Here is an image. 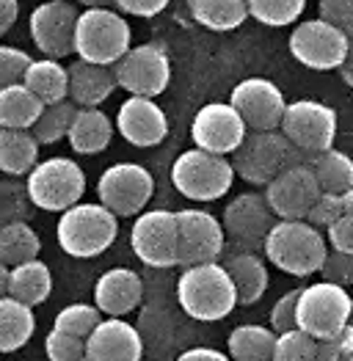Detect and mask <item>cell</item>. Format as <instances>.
<instances>
[{"mask_svg": "<svg viewBox=\"0 0 353 361\" xmlns=\"http://www.w3.org/2000/svg\"><path fill=\"white\" fill-rule=\"evenodd\" d=\"M176 301L193 320H224L237 306L235 284L221 262L191 265L176 279Z\"/></svg>", "mask_w": 353, "mask_h": 361, "instance_id": "6da1fadb", "label": "cell"}, {"mask_svg": "<svg viewBox=\"0 0 353 361\" xmlns=\"http://www.w3.org/2000/svg\"><path fill=\"white\" fill-rule=\"evenodd\" d=\"M263 251L279 271L304 279L321 273V265L328 254V243L321 235V229H315L306 221H276Z\"/></svg>", "mask_w": 353, "mask_h": 361, "instance_id": "7a4b0ae2", "label": "cell"}, {"mask_svg": "<svg viewBox=\"0 0 353 361\" xmlns=\"http://www.w3.org/2000/svg\"><path fill=\"white\" fill-rule=\"evenodd\" d=\"M133 47V30L116 8H83L75 28V53L80 61L114 66Z\"/></svg>", "mask_w": 353, "mask_h": 361, "instance_id": "3957f363", "label": "cell"}, {"mask_svg": "<svg viewBox=\"0 0 353 361\" xmlns=\"http://www.w3.org/2000/svg\"><path fill=\"white\" fill-rule=\"evenodd\" d=\"M56 238H59L61 251H66L69 257H78V259L100 257L119 238V218L100 202L97 204L80 202L61 212Z\"/></svg>", "mask_w": 353, "mask_h": 361, "instance_id": "277c9868", "label": "cell"}, {"mask_svg": "<svg viewBox=\"0 0 353 361\" xmlns=\"http://www.w3.org/2000/svg\"><path fill=\"white\" fill-rule=\"evenodd\" d=\"M235 182L232 160L205 149L182 152L172 166V185L191 202H215L229 193Z\"/></svg>", "mask_w": 353, "mask_h": 361, "instance_id": "5b68a950", "label": "cell"}, {"mask_svg": "<svg viewBox=\"0 0 353 361\" xmlns=\"http://www.w3.org/2000/svg\"><path fill=\"white\" fill-rule=\"evenodd\" d=\"M30 204L47 212H64L80 204L86 193V174L72 157L39 160L25 180Z\"/></svg>", "mask_w": 353, "mask_h": 361, "instance_id": "8992f818", "label": "cell"}, {"mask_svg": "<svg viewBox=\"0 0 353 361\" xmlns=\"http://www.w3.org/2000/svg\"><path fill=\"white\" fill-rule=\"evenodd\" d=\"M353 298L345 287L318 281L301 290L298 295V329L315 339H328L348 326Z\"/></svg>", "mask_w": 353, "mask_h": 361, "instance_id": "52a82bcc", "label": "cell"}, {"mask_svg": "<svg viewBox=\"0 0 353 361\" xmlns=\"http://www.w3.org/2000/svg\"><path fill=\"white\" fill-rule=\"evenodd\" d=\"M279 130L290 141V147L315 157L325 149H334L337 111L321 99H295V102H287Z\"/></svg>", "mask_w": 353, "mask_h": 361, "instance_id": "ba28073f", "label": "cell"}, {"mask_svg": "<svg viewBox=\"0 0 353 361\" xmlns=\"http://www.w3.org/2000/svg\"><path fill=\"white\" fill-rule=\"evenodd\" d=\"M152 193H155V177L138 163H114L100 174L97 182L100 204L108 207L116 218L141 215L147 210Z\"/></svg>", "mask_w": 353, "mask_h": 361, "instance_id": "9c48e42d", "label": "cell"}, {"mask_svg": "<svg viewBox=\"0 0 353 361\" xmlns=\"http://www.w3.org/2000/svg\"><path fill=\"white\" fill-rule=\"evenodd\" d=\"M290 141L279 130H249L232 154L235 177H243L251 185H268L282 169L290 166Z\"/></svg>", "mask_w": 353, "mask_h": 361, "instance_id": "30bf717a", "label": "cell"}, {"mask_svg": "<svg viewBox=\"0 0 353 361\" xmlns=\"http://www.w3.org/2000/svg\"><path fill=\"white\" fill-rule=\"evenodd\" d=\"M287 47L298 63L318 69V72H328V69H340L345 63L351 36H345L340 28H334L331 23L318 17V20L298 23L290 30Z\"/></svg>", "mask_w": 353, "mask_h": 361, "instance_id": "8fae6325", "label": "cell"}, {"mask_svg": "<svg viewBox=\"0 0 353 361\" xmlns=\"http://www.w3.org/2000/svg\"><path fill=\"white\" fill-rule=\"evenodd\" d=\"M130 245L136 257L149 268H174L179 265V229L176 212L144 210L136 215Z\"/></svg>", "mask_w": 353, "mask_h": 361, "instance_id": "7c38bea8", "label": "cell"}, {"mask_svg": "<svg viewBox=\"0 0 353 361\" xmlns=\"http://www.w3.org/2000/svg\"><path fill=\"white\" fill-rule=\"evenodd\" d=\"M321 199V185L309 163H290L265 185V202L279 221H306Z\"/></svg>", "mask_w": 353, "mask_h": 361, "instance_id": "4fadbf2b", "label": "cell"}, {"mask_svg": "<svg viewBox=\"0 0 353 361\" xmlns=\"http://www.w3.org/2000/svg\"><path fill=\"white\" fill-rule=\"evenodd\" d=\"M114 75H116V86H121L130 97L155 99L157 94L169 89L172 61L160 44L147 42V44L130 47V53L119 63H114Z\"/></svg>", "mask_w": 353, "mask_h": 361, "instance_id": "5bb4252c", "label": "cell"}, {"mask_svg": "<svg viewBox=\"0 0 353 361\" xmlns=\"http://www.w3.org/2000/svg\"><path fill=\"white\" fill-rule=\"evenodd\" d=\"M80 8L69 0H44L30 11V39L44 59H66L75 53V28Z\"/></svg>", "mask_w": 353, "mask_h": 361, "instance_id": "9a60e30c", "label": "cell"}, {"mask_svg": "<svg viewBox=\"0 0 353 361\" xmlns=\"http://www.w3.org/2000/svg\"><path fill=\"white\" fill-rule=\"evenodd\" d=\"M176 229H179V265H205L215 262L227 245L224 224L207 210L191 207L176 212Z\"/></svg>", "mask_w": 353, "mask_h": 361, "instance_id": "2e32d148", "label": "cell"}, {"mask_svg": "<svg viewBox=\"0 0 353 361\" xmlns=\"http://www.w3.org/2000/svg\"><path fill=\"white\" fill-rule=\"evenodd\" d=\"M249 135V127L243 116L229 102H207L191 121V141L196 149L213 152V154H235V149Z\"/></svg>", "mask_w": 353, "mask_h": 361, "instance_id": "e0dca14e", "label": "cell"}, {"mask_svg": "<svg viewBox=\"0 0 353 361\" xmlns=\"http://www.w3.org/2000/svg\"><path fill=\"white\" fill-rule=\"evenodd\" d=\"M276 215L268 207L265 196L260 193H240L224 207V232L232 238L240 251H260L265 248V240L270 229L276 226Z\"/></svg>", "mask_w": 353, "mask_h": 361, "instance_id": "ac0fdd59", "label": "cell"}, {"mask_svg": "<svg viewBox=\"0 0 353 361\" xmlns=\"http://www.w3.org/2000/svg\"><path fill=\"white\" fill-rule=\"evenodd\" d=\"M229 105L243 116L249 130H279L287 111L282 89L268 78L240 80L229 94Z\"/></svg>", "mask_w": 353, "mask_h": 361, "instance_id": "d6986e66", "label": "cell"}, {"mask_svg": "<svg viewBox=\"0 0 353 361\" xmlns=\"http://www.w3.org/2000/svg\"><path fill=\"white\" fill-rule=\"evenodd\" d=\"M119 135L133 147H157L169 135L163 108L149 97H127L116 114Z\"/></svg>", "mask_w": 353, "mask_h": 361, "instance_id": "ffe728a7", "label": "cell"}, {"mask_svg": "<svg viewBox=\"0 0 353 361\" xmlns=\"http://www.w3.org/2000/svg\"><path fill=\"white\" fill-rule=\"evenodd\" d=\"M141 336L121 317H102L86 339V361H141Z\"/></svg>", "mask_w": 353, "mask_h": 361, "instance_id": "44dd1931", "label": "cell"}, {"mask_svg": "<svg viewBox=\"0 0 353 361\" xmlns=\"http://www.w3.org/2000/svg\"><path fill=\"white\" fill-rule=\"evenodd\" d=\"M141 298H144L141 276L130 268H111L97 279L94 306L108 317H121L133 312L141 303Z\"/></svg>", "mask_w": 353, "mask_h": 361, "instance_id": "7402d4cb", "label": "cell"}, {"mask_svg": "<svg viewBox=\"0 0 353 361\" xmlns=\"http://www.w3.org/2000/svg\"><path fill=\"white\" fill-rule=\"evenodd\" d=\"M116 89L114 66H100L88 61L69 63V99L78 108H100Z\"/></svg>", "mask_w": 353, "mask_h": 361, "instance_id": "603a6c76", "label": "cell"}, {"mask_svg": "<svg viewBox=\"0 0 353 361\" xmlns=\"http://www.w3.org/2000/svg\"><path fill=\"white\" fill-rule=\"evenodd\" d=\"M114 130H116V124L100 108H80L72 121L66 141H69L72 152H78V154H100L111 147Z\"/></svg>", "mask_w": 353, "mask_h": 361, "instance_id": "cb8c5ba5", "label": "cell"}, {"mask_svg": "<svg viewBox=\"0 0 353 361\" xmlns=\"http://www.w3.org/2000/svg\"><path fill=\"white\" fill-rule=\"evenodd\" d=\"M224 268L229 273L232 284H235L237 303L251 306L265 295L268 290V268H265L263 257H257L254 251H237L229 254Z\"/></svg>", "mask_w": 353, "mask_h": 361, "instance_id": "d4e9b609", "label": "cell"}, {"mask_svg": "<svg viewBox=\"0 0 353 361\" xmlns=\"http://www.w3.org/2000/svg\"><path fill=\"white\" fill-rule=\"evenodd\" d=\"M39 163V141L30 130L0 127V171L8 177H28Z\"/></svg>", "mask_w": 353, "mask_h": 361, "instance_id": "484cf974", "label": "cell"}, {"mask_svg": "<svg viewBox=\"0 0 353 361\" xmlns=\"http://www.w3.org/2000/svg\"><path fill=\"white\" fill-rule=\"evenodd\" d=\"M53 293V273L42 259H30L8 271V295L25 306H39Z\"/></svg>", "mask_w": 353, "mask_h": 361, "instance_id": "4316f807", "label": "cell"}, {"mask_svg": "<svg viewBox=\"0 0 353 361\" xmlns=\"http://www.w3.org/2000/svg\"><path fill=\"white\" fill-rule=\"evenodd\" d=\"M44 105L69 99V69L56 59H33L23 80Z\"/></svg>", "mask_w": 353, "mask_h": 361, "instance_id": "83f0119b", "label": "cell"}, {"mask_svg": "<svg viewBox=\"0 0 353 361\" xmlns=\"http://www.w3.org/2000/svg\"><path fill=\"white\" fill-rule=\"evenodd\" d=\"M42 114H44V102L25 83L0 89V127L30 130Z\"/></svg>", "mask_w": 353, "mask_h": 361, "instance_id": "f1b7e54d", "label": "cell"}, {"mask_svg": "<svg viewBox=\"0 0 353 361\" xmlns=\"http://www.w3.org/2000/svg\"><path fill=\"white\" fill-rule=\"evenodd\" d=\"M33 331H36L33 309L11 295L0 298V353L20 350L23 345H28Z\"/></svg>", "mask_w": 353, "mask_h": 361, "instance_id": "f546056e", "label": "cell"}, {"mask_svg": "<svg viewBox=\"0 0 353 361\" xmlns=\"http://www.w3.org/2000/svg\"><path fill=\"white\" fill-rule=\"evenodd\" d=\"M188 8L202 28L215 33L235 30L249 20L246 0H188Z\"/></svg>", "mask_w": 353, "mask_h": 361, "instance_id": "4dcf8cb0", "label": "cell"}, {"mask_svg": "<svg viewBox=\"0 0 353 361\" xmlns=\"http://www.w3.org/2000/svg\"><path fill=\"white\" fill-rule=\"evenodd\" d=\"M42 240L28 226V221L0 224V262L6 268H17L23 262L39 259Z\"/></svg>", "mask_w": 353, "mask_h": 361, "instance_id": "1f68e13d", "label": "cell"}, {"mask_svg": "<svg viewBox=\"0 0 353 361\" xmlns=\"http://www.w3.org/2000/svg\"><path fill=\"white\" fill-rule=\"evenodd\" d=\"M312 171L318 177L321 193L342 196L353 188V157L340 149H325L312 157Z\"/></svg>", "mask_w": 353, "mask_h": 361, "instance_id": "d6a6232c", "label": "cell"}, {"mask_svg": "<svg viewBox=\"0 0 353 361\" xmlns=\"http://www.w3.org/2000/svg\"><path fill=\"white\" fill-rule=\"evenodd\" d=\"M279 334L265 326H237L229 334V359L232 361H273Z\"/></svg>", "mask_w": 353, "mask_h": 361, "instance_id": "836d02e7", "label": "cell"}, {"mask_svg": "<svg viewBox=\"0 0 353 361\" xmlns=\"http://www.w3.org/2000/svg\"><path fill=\"white\" fill-rule=\"evenodd\" d=\"M78 111L80 108L72 99H64V102H56V105H44V114L30 127L33 138L39 141V147L42 144H59L61 138H66Z\"/></svg>", "mask_w": 353, "mask_h": 361, "instance_id": "e575fe53", "label": "cell"}, {"mask_svg": "<svg viewBox=\"0 0 353 361\" xmlns=\"http://www.w3.org/2000/svg\"><path fill=\"white\" fill-rule=\"evenodd\" d=\"M249 17L268 28H287L304 14L306 0H246Z\"/></svg>", "mask_w": 353, "mask_h": 361, "instance_id": "d590c367", "label": "cell"}, {"mask_svg": "<svg viewBox=\"0 0 353 361\" xmlns=\"http://www.w3.org/2000/svg\"><path fill=\"white\" fill-rule=\"evenodd\" d=\"M102 323V312L97 306H88V303H72L66 309H61L56 314V326L64 334H72V336H80L88 339V334L94 331L97 326Z\"/></svg>", "mask_w": 353, "mask_h": 361, "instance_id": "8d00e7d4", "label": "cell"}, {"mask_svg": "<svg viewBox=\"0 0 353 361\" xmlns=\"http://www.w3.org/2000/svg\"><path fill=\"white\" fill-rule=\"evenodd\" d=\"M273 361H318V339L301 329L276 336Z\"/></svg>", "mask_w": 353, "mask_h": 361, "instance_id": "74e56055", "label": "cell"}, {"mask_svg": "<svg viewBox=\"0 0 353 361\" xmlns=\"http://www.w3.org/2000/svg\"><path fill=\"white\" fill-rule=\"evenodd\" d=\"M33 210L28 188L17 180H0V224L25 221Z\"/></svg>", "mask_w": 353, "mask_h": 361, "instance_id": "f35d334b", "label": "cell"}, {"mask_svg": "<svg viewBox=\"0 0 353 361\" xmlns=\"http://www.w3.org/2000/svg\"><path fill=\"white\" fill-rule=\"evenodd\" d=\"M44 353L50 361H86V339L53 329L44 336Z\"/></svg>", "mask_w": 353, "mask_h": 361, "instance_id": "ab89813d", "label": "cell"}, {"mask_svg": "<svg viewBox=\"0 0 353 361\" xmlns=\"http://www.w3.org/2000/svg\"><path fill=\"white\" fill-rule=\"evenodd\" d=\"M30 61L33 59H30L25 50L11 47V44H0V89L23 83Z\"/></svg>", "mask_w": 353, "mask_h": 361, "instance_id": "60d3db41", "label": "cell"}, {"mask_svg": "<svg viewBox=\"0 0 353 361\" xmlns=\"http://www.w3.org/2000/svg\"><path fill=\"white\" fill-rule=\"evenodd\" d=\"M298 295H301V290H290V293H285L279 301L273 303V309H270V329L276 334L298 329Z\"/></svg>", "mask_w": 353, "mask_h": 361, "instance_id": "b9f144b4", "label": "cell"}, {"mask_svg": "<svg viewBox=\"0 0 353 361\" xmlns=\"http://www.w3.org/2000/svg\"><path fill=\"white\" fill-rule=\"evenodd\" d=\"M321 276H323V281L340 284V287L353 284V254H342V251L328 248L323 265H321Z\"/></svg>", "mask_w": 353, "mask_h": 361, "instance_id": "7bdbcfd3", "label": "cell"}, {"mask_svg": "<svg viewBox=\"0 0 353 361\" xmlns=\"http://www.w3.org/2000/svg\"><path fill=\"white\" fill-rule=\"evenodd\" d=\"M321 20L353 39V0H321Z\"/></svg>", "mask_w": 353, "mask_h": 361, "instance_id": "ee69618b", "label": "cell"}, {"mask_svg": "<svg viewBox=\"0 0 353 361\" xmlns=\"http://www.w3.org/2000/svg\"><path fill=\"white\" fill-rule=\"evenodd\" d=\"M337 218H342V199L334 193H321V199L306 215V224H312L315 229H328Z\"/></svg>", "mask_w": 353, "mask_h": 361, "instance_id": "f6af8a7d", "label": "cell"}, {"mask_svg": "<svg viewBox=\"0 0 353 361\" xmlns=\"http://www.w3.org/2000/svg\"><path fill=\"white\" fill-rule=\"evenodd\" d=\"M348 350H353V329L345 326L340 334L318 339V361H340Z\"/></svg>", "mask_w": 353, "mask_h": 361, "instance_id": "bcb514c9", "label": "cell"}, {"mask_svg": "<svg viewBox=\"0 0 353 361\" xmlns=\"http://www.w3.org/2000/svg\"><path fill=\"white\" fill-rule=\"evenodd\" d=\"M325 243H328L334 251L353 254V218H348V215L337 218V221L325 229Z\"/></svg>", "mask_w": 353, "mask_h": 361, "instance_id": "7dc6e473", "label": "cell"}, {"mask_svg": "<svg viewBox=\"0 0 353 361\" xmlns=\"http://www.w3.org/2000/svg\"><path fill=\"white\" fill-rule=\"evenodd\" d=\"M172 0H116V11L130 17H157L169 8Z\"/></svg>", "mask_w": 353, "mask_h": 361, "instance_id": "c3c4849f", "label": "cell"}, {"mask_svg": "<svg viewBox=\"0 0 353 361\" xmlns=\"http://www.w3.org/2000/svg\"><path fill=\"white\" fill-rule=\"evenodd\" d=\"M17 17H20V3L17 0H0V36H6L14 28Z\"/></svg>", "mask_w": 353, "mask_h": 361, "instance_id": "681fc988", "label": "cell"}, {"mask_svg": "<svg viewBox=\"0 0 353 361\" xmlns=\"http://www.w3.org/2000/svg\"><path fill=\"white\" fill-rule=\"evenodd\" d=\"M176 361H232V359L224 356V353L215 350V348H191V350L179 353V359Z\"/></svg>", "mask_w": 353, "mask_h": 361, "instance_id": "f907efd6", "label": "cell"}, {"mask_svg": "<svg viewBox=\"0 0 353 361\" xmlns=\"http://www.w3.org/2000/svg\"><path fill=\"white\" fill-rule=\"evenodd\" d=\"M340 75H342L345 86L353 89V39H351V47H348V56H345V63L340 66Z\"/></svg>", "mask_w": 353, "mask_h": 361, "instance_id": "816d5d0a", "label": "cell"}, {"mask_svg": "<svg viewBox=\"0 0 353 361\" xmlns=\"http://www.w3.org/2000/svg\"><path fill=\"white\" fill-rule=\"evenodd\" d=\"M83 8H116V0H80Z\"/></svg>", "mask_w": 353, "mask_h": 361, "instance_id": "f5cc1de1", "label": "cell"}, {"mask_svg": "<svg viewBox=\"0 0 353 361\" xmlns=\"http://www.w3.org/2000/svg\"><path fill=\"white\" fill-rule=\"evenodd\" d=\"M8 271H11V268H6V265L0 262V298L8 295Z\"/></svg>", "mask_w": 353, "mask_h": 361, "instance_id": "db71d44e", "label": "cell"}, {"mask_svg": "<svg viewBox=\"0 0 353 361\" xmlns=\"http://www.w3.org/2000/svg\"><path fill=\"white\" fill-rule=\"evenodd\" d=\"M340 199H342V215L353 218V188L348 190V193H342Z\"/></svg>", "mask_w": 353, "mask_h": 361, "instance_id": "11a10c76", "label": "cell"}, {"mask_svg": "<svg viewBox=\"0 0 353 361\" xmlns=\"http://www.w3.org/2000/svg\"><path fill=\"white\" fill-rule=\"evenodd\" d=\"M340 361H353V350H348V353H345V356H342Z\"/></svg>", "mask_w": 353, "mask_h": 361, "instance_id": "9f6ffc18", "label": "cell"}, {"mask_svg": "<svg viewBox=\"0 0 353 361\" xmlns=\"http://www.w3.org/2000/svg\"><path fill=\"white\" fill-rule=\"evenodd\" d=\"M348 326L353 329V303H351V314H348Z\"/></svg>", "mask_w": 353, "mask_h": 361, "instance_id": "6f0895ef", "label": "cell"}]
</instances>
